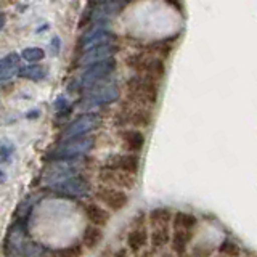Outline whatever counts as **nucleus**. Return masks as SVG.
<instances>
[{"label":"nucleus","mask_w":257,"mask_h":257,"mask_svg":"<svg viewBox=\"0 0 257 257\" xmlns=\"http://www.w3.org/2000/svg\"><path fill=\"white\" fill-rule=\"evenodd\" d=\"M95 147V139L93 137H77V139H68L64 143H61L58 148L52 153V158L64 161V159H72L77 156L87 155L88 151Z\"/></svg>","instance_id":"obj_1"},{"label":"nucleus","mask_w":257,"mask_h":257,"mask_svg":"<svg viewBox=\"0 0 257 257\" xmlns=\"http://www.w3.org/2000/svg\"><path fill=\"white\" fill-rule=\"evenodd\" d=\"M128 93H131L135 100L142 101L143 104H155L158 98V82L151 80L148 77L134 76L127 82Z\"/></svg>","instance_id":"obj_2"},{"label":"nucleus","mask_w":257,"mask_h":257,"mask_svg":"<svg viewBox=\"0 0 257 257\" xmlns=\"http://www.w3.org/2000/svg\"><path fill=\"white\" fill-rule=\"evenodd\" d=\"M101 124V117L95 112H88V114H82L74 122H71L68 128L64 131V139H77V137H85L88 132L95 131L96 127Z\"/></svg>","instance_id":"obj_3"},{"label":"nucleus","mask_w":257,"mask_h":257,"mask_svg":"<svg viewBox=\"0 0 257 257\" xmlns=\"http://www.w3.org/2000/svg\"><path fill=\"white\" fill-rule=\"evenodd\" d=\"M114 69H116V60H112V58L100 61V63H95L84 72L82 76H80L79 84L82 87L95 85V84H98L101 79L106 77L108 74H111Z\"/></svg>","instance_id":"obj_4"},{"label":"nucleus","mask_w":257,"mask_h":257,"mask_svg":"<svg viewBox=\"0 0 257 257\" xmlns=\"http://www.w3.org/2000/svg\"><path fill=\"white\" fill-rule=\"evenodd\" d=\"M71 159H64V161H58L55 166H52L48 171L45 172V182L52 187H56L61 182L68 180L69 177L77 175V166L69 164Z\"/></svg>","instance_id":"obj_5"},{"label":"nucleus","mask_w":257,"mask_h":257,"mask_svg":"<svg viewBox=\"0 0 257 257\" xmlns=\"http://www.w3.org/2000/svg\"><path fill=\"white\" fill-rule=\"evenodd\" d=\"M119 98V90L114 84H106L98 88H95L87 95L84 101L85 106H100V104H108Z\"/></svg>","instance_id":"obj_6"},{"label":"nucleus","mask_w":257,"mask_h":257,"mask_svg":"<svg viewBox=\"0 0 257 257\" xmlns=\"http://www.w3.org/2000/svg\"><path fill=\"white\" fill-rule=\"evenodd\" d=\"M55 190L66 196H85L90 191V183H88L87 179L77 174L74 177H69L68 180L61 182L60 185H56Z\"/></svg>","instance_id":"obj_7"},{"label":"nucleus","mask_w":257,"mask_h":257,"mask_svg":"<svg viewBox=\"0 0 257 257\" xmlns=\"http://www.w3.org/2000/svg\"><path fill=\"white\" fill-rule=\"evenodd\" d=\"M96 196L101 201V203L106 204L111 211H120L124 209L128 203V196L124 190H116L111 187H103L98 190Z\"/></svg>","instance_id":"obj_8"},{"label":"nucleus","mask_w":257,"mask_h":257,"mask_svg":"<svg viewBox=\"0 0 257 257\" xmlns=\"http://www.w3.org/2000/svg\"><path fill=\"white\" fill-rule=\"evenodd\" d=\"M100 179L104 183L116 185V187L124 188V190L132 188L134 185H135L134 175L125 174V172H120V171H114V169H106V167H104L103 171L100 172Z\"/></svg>","instance_id":"obj_9"},{"label":"nucleus","mask_w":257,"mask_h":257,"mask_svg":"<svg viewBox=\"0 0 257 257\" xmlns=\"http://www.w3.org/2000/svg\"><path fill=\"white\" fill-rule=\"evenodd\" d=\"M117 52V47L116 45H101V47H95V48H90V50H87L82 58H80V64H95V63H100V61H104V60H109L112 55Z\"/></svg>","instance_id":"obj_10"},{"label":"nucleus","mask_w":257,"mask_h":257,"mask_svg":"<svg viewBox=\"0 0 257 257\" xmlns=\"http://www.w3.org/2000/svg\"><path fill=\"white\" fill-rule=\"evenodd\" d=\"M112 39H114V34L106 29H95V31H90L87 36H84L82 39V48L84 52L90 50V48H95V47H101V45H109L112 42Z\"/></svg>","instance_id":"obj_11"},{"label":"nucleus","mask_w":257,"mask_h":257,"mask_svg":"<svg viewBox=\"0 0 257 257\" xmlns=\"http://www.w3.org/2000/svg\"><path fill=\"white\" fill-rule=\"evenodd\" d=\"M139 167H140V159L137 155H119L111 161L109 166H106V169H114V171H120L131 175L137 174Z\"/></svg>","instance_id":"obj_12"},{"label":"nucleus","mask_w":257,"mask_h":257,"mask_svg":"<svg viewBox=\"0 0 257 257\" xmlns=\"http://www.w3.org/2000/svg\"><path fill=\"white\" fill-rule=\"evenodd\" d=\"M85 214H87V219L90 220L93 225L96 227H103V225H106L108 220H109V212L106 209H103L101 206L98 204H87L85 206Z\"/></svg>","instance_id":"obj_13"},{"label":"nucleus","mask_w":257,"mask_h":257,"mask_svg":"<svg viewBox=\"0 0 257 257\" xmlns=\"http://www.w3.org/2000/svg\"><path fill=\"white\" fill-rule=\"evenodd\" d=\"M147 243H148V231L145 228H135V230H132L131 233H128L127 246L134 254L140 252L142 249L147 246Z\"/></svg>","instance_id":"obj_14"},{"label":"nucleus","mask_w":257,"mask_h":257,"mask_svg":"<svg viewBox=\"0 0 257 257\" xmlns=\"http://www.w3.org/2000/svg\"><path fill=\"white\" fill-rule=\"evenodd\" d=\"M120 10V5L119 4H100L96 5L95 12L92 13V20L96 23H106L108 20L114 18L117 15V12Z\"/></svg>","instance_id":"obj_15"},{"label":"nucleus","mask_w":257,"mask_h":257,"mask_svg":"<svg viewBox=\"0 0 257 257\" xmlns=\"http://www.w3.org/2000/svg\"><path fill=\"white\" fill-rule=\"evenodd\" d=\"M120 139H122L125 148L132 153H139L145 145V137L140 131H124L120 134Z\"/></svg>","instance_id":"obj_16"},{"label":"nucleus","mask_w":257,"mask_h":257,"mask_svg":"<svg viewBox=\"0 0 257 257\" xmlns=\"http://www.w3.org/2000/svg\"><path fill=\"white\" fill-rule=\"evenodd\" d=\"M193 238V230H175L172 235V247L177 254H183Z\"/></svg>","instance_id":"obj_17"},{"label":"nucleus","mask_w":257,"mask_h":257,"mask_svg":"<svg viewBox=\"0 0 257 257\" xmlns=\"http://www.w3.org/2000/svg\"><path fill=\"white\" fill-rule=\"evenodd\" d=\"M18 76L28 80H44L48 76V69L40 64H31V66L21 68L18 71Z\"/></svg>","instance_id":"obj_18"},{"label":"nucleus","mask_w":257,"mask_h":257,"mask_svg":"<svg viewBox=\"0 0 257 257\" xmlns=\"http://www.w3.org/2000/svg\"><path fill=\"white\" fill-rule=\"evenodd\" d=\"M103 241V231L98 228V227H87L84 230V235H82V244L87 247V249H95L100 243Z\"/></svg>","instance_id":"obj_19"},{"label":"nucleus","mask_w":257,"mask_h":257,"mask_svg":"<svg viewBox=\"0 0 257 257\" xmlns=\"http://www.w3.org/2000/svg\"><path fill=\"white\" fill-rule=\"evenodd\" d=\"M172 211L167 207H156L150 212V222L155 227H167V223L172 220Z\"/></svg>","instance_id":"obj_20"},{"label":"nucleus","mask_w":257,"mask_h":257,"mask_svg":"<svg viewBox=\"0 0 257 257\" xmlns=\"http://www.w3.org/2000/svg\"><path fill=\"white\" fill-rule=\"evenodd\" d=\"M172 222H174L175 230H193L196 227L198 219L193 214H188V212H177L172 217Z\"/></svg>","instance_id":"obj_21"},{"label":"nucleus","mask_w":257,"mask_h":257,"mask_svg":"<svg viewBox=\"0 0 257 257\" xmlns=\"http://www.w3.org/2000/svg\"><path fill=\"white\" fill-rule=\"evenodd\" d=\"M150 58H151V56H148L147 53L139 52V53H134V55L128 56V58H127V64L132 69H135V71L142 72V74H145V72H147V68H148Z\"/></svg>","instance_id":"obj_22"},{"label":"nucleus","mask_w":257,"mask_h":257,"mask_svg":"<svg viewBox=\"0 0 257 257\" xmlns=\"http://www.w3.org/2000/svg\"><path fill=\"white\" fill-rule=\"evenodd\" d=\"M151 244L155 247H163L169 243L171 235H169V228L167 227H156L151 231Z\"/></svg>","instance_id":"obj_23"},{"label":"nucleus","mask_w":257,"mask_h":257,"mask_svg":"<svg viewBox=\"0 0 257 257\" xmlns=\"http://www.w3.org/2000/svg\"><path fill=\"white\" fill-rule=\"evenodd\" d=\"M128 120H131L135 127H147L151 122V112L147 108H139L137 111L132 112Z\"/></svg>","instance_id":"obj_24"},{"label":"nucleus","mask_w":257,"mask_h":257,"mask_svg":"<svg viewBox=\"0 0 257 257\" xmlns=\"http://www.w3.org/2000/svg\"><path fill=\"white\" fill-rule=\"evenodd\" d=\"M21 56H23V60H26L29 63H37L45 58V52H44V48H40V47H28L21 52Z\"/></svg>","instance_id":"obj_25"},{"label":"nucleus","mask_w":257,"mask_h":257,"mask_svg":"<svg viewBox=\"0 0 257 257\" xmlns=\"http://www.w3.org/2000/svg\"><path fill=\"white\" fill-rule=\"evenodd\" d=\"M20 58H21V56H20L18 53H10V55L4 56V58H0V72H2V71H7V69H15V68H18Z\"/></svg>","instance_id":"obj_26"},{"label":"nucleus","mask_w":257,"mask_h":257,"mask_svg":"<svg viewBox=\"0 0 257 257\" xmlns=\"http://www.w3.org/2000/svg\"><path fill=\"white\" fill-rule=\"evenodd\" d=\"M219 252L225 257H238L239 255V247L238 244H235L233 241H228V239H225L223 243L220 244L219 247Z\"/></svg>","instance_id":"obj_27"},{"label":"nucleus","mask_w":257,"mask_h":257,"mask_svg":"<svg viewBox=\"0 0 257 257\" xmlns=\"http://www.w3.org/2000/svg\"><path fill=\"white\" fill-rule=\"evenodd\" d=\"M80 254H82V247L76 244V246L58 249V251L55 252V257H80Z\"/></svg>","instance_id":"obj_28"},{"label":"nucleus","mask_w":257,"mask_h":257,"mask_svg":"<svg viewBox=\"0 0 257 257\" xmlns=\"http://www.w3.org/2000/svg\"><path fill=\"white\" fill-rule=\"evenodd\" d=\"M171 45H167V42H156V44H153L150 47V50L151 53H158L159 55V58L163 60L164 56H167L169 53H171Z\"/></svg>","instance_id":"obj_29"},{"label":"nucleus","mask_w":257,"mask_h":257,"mask_svg":"<svg viewBox=\"0 0 257 257\" xmlns=\"http://www.w3.org/2000/svg\"><path fill=\"white\" fill-rule=\"evenodd\" d=\"M60 47H61L60 39H58V37H53V40H52V50H53V55H56V53L60 52Z\"/></svg>","instance_id":"obj_30"},{"label":"nucleus","mask_w":257,"mask_h":257,"mask_svg":"<svg viewBox=\"0 0 257 257\" xmlns=\"http://www.w3.org/2000/svg\"><path fill=\"white\" fill-rule=\"evenodd\" d=\"M112 257H128V252L125 251V249H119V251H116L114 254H112Z\"/></svg>","instance_id":"obj_31"},{"label":"nucleus","mask_w":257,"mask_h":257,"mask_svg":"<svg viewBox=\"0 0 257 257\" xmlns=\"http://www.w3.org/2000/svg\"><path fill=\"white\" fill-rule=\"evenodd\" d=\"M5 23H7V16L4 12H0V31L5 28Z\"/></svg>","instance_id":"obj_32"},{"label":"nucleus","mask_w":257,"mask_h":257,"mask_svg":"<svg viewBox=\"0 0 257 257\" xmlns=\"http://www.w3.org/2000/svg\"><path fill=\"white\" fill-rule=\"evenodd\" d=\"M7 180V175H5V172L2 171V169H0V183H4Z\"/></svg>","instance_id":"obj_33"},{"label":"nucleus","mask_w":257,"mask_h":257,"mask_svg":"<svg viewBox=\"0 0 257 257\" xmlns=\"http://www.w3.org/2000/svg\"><path fill=\"white\" fill-rule=\"evenodd\" d=\"M0 155H7V150L5 148H0Z\"/></svg>","instance_id":"obj_34"}]
</instances>
